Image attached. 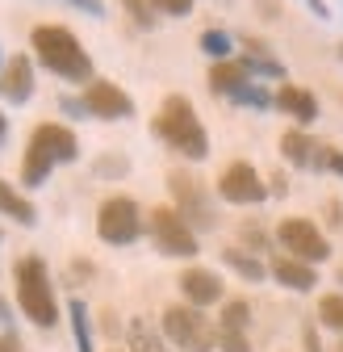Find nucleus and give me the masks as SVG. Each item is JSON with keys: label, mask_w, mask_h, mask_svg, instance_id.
Returning a JSON list of instances; mask_svg holds the SVG:
<instances>
[{"label": "nucleus", "mask_w": 343, "mask_h": 352, "mask_svg": "<svg viewBox=\"0 0 343 352\" xmlns=\"http://www.w3.org/2000/svg\"><path fill=\"white\" fill-rule=\"evenodd\" d=\"M201 51H205L213 63L230 59V34H226V30H205V34H201Z\"/></svg>", "instance_id": "nucleus-26"}, {"label": "nucleus", "mask_w": 343, "mask_h": 352, "mask_svg": "<svg viewBox=\"0 0 343 352\" xmlns=\"http://www.w3.org/2000/svg\"><path fill=\"white\" fill-rule=\"evenodd\" d=\"M218 348L222 352H251L247 331H218Z\"/></svg>", "instance_id": "nucleus-30"}, {"label": "nucleus", "mask_w": 343, "mask_h": 352, "mask_svg": "<svg viewBox=\"0 0 343 352\" xmlns=\"http://www.w3.org/2000/svg\"><path fill=\"white\" fill-rule=\"evenodd\" d=\"M5 130H9V126H5V118H0V143H5Z\"/></svg>", "instance_id": "nucleus-39"}, {"label": "nucleus", "mask_w": 343, "mask_h": 352, "mask_svg": "<svg viewBox=\"0 0 343 352\" xmlns=\"http://www.w3.org/2000/svg\"><path fill=\"white\" fill-rule=\"evenodd\" d=\"M314 172H335V176H343V151H339V147H318Z\"/></svg>", "instance_id": "nucleus-28"}, {"label": "nucleus", "mask_w": 343, "mask_h": 352, "mask_svg": "<svg viewBox=\"0 0 343 352\" xmlns=\"http://www.w3.org/2000/svg\"><path fill=\"white\" fill-rule=\"evenodd\" d=\"M163 336L180 352H213L218 348V323L201 306H189V302H176L163 311Z\"/></svg>", "instance_id": "nucleus-4"}, {"label": "nucleus", "mask_w": 343, "mask_h": 352, "mask_svg": "<svg viewBox=\"0 0 343 352\" xmlns=\"http://www.w3.org/2000/svg\"><path fill=\"white\" fill-rule=\"evenodd\" d=\"M306 5H310V9H314L318 17H327V5H322V0H306Z\"/></svg>", "instance_id": "nucleus-38"}, {"label": "nucleus", "mask_w": 343, "mask_h": 352, "mask_svg": "<svg viewBox=\"0 0 343 352\" xmlns=\"http://www.w3.org/2000/svg\"><path fill=\"white\" fill-rule=\"evenodd\" d=\"M276 243L297 256V260H306V264H318L331 256V243L327 235L310 223V218H281V227H276Z\"/></svg>", "instance_id": "nucleus-8"}, {"label": "nucleus", "mask_w": 343, "mask_h": 352, "mask_svg": "<svg viewBox=\"0 0 343 352\" xmlns=\"http://www.w3.org/2000/svg\"><path fill=\"white\" fill-rule=\"evenodd\" d=\"M218 193H222V201H230V206H260L272 189L264 185V176L255 172L247 160H235V164L218 176Z\"/></svg>", "instance_id": "nucleus-9"}, {"label": "nucleus", "mask_w": 343, "mask_h": 352, "mask_svg": "<svg viewBox=\"0 0 343 352\" xmlns=\"http://www.w3.org/2000/svg\"><path fill=\"white\" fill-rule=\"evenodd\" d=\"M84 109L101 122H117V118L134 113V101L126 97L113 80H88V88H84Z\"/></svg>", "instance_id": "nucleus-10"}, {"label": "nucleus", "mask_w": 343, "mask_h": 352, "mask_svg": "<svg viewBox=\"0 0 343 352\" xmlns=\"http://www.w3.org/2000/svg\"><path fill=\"white\" fill-rule=\"evenodd\" d=\"M151 5L159 13H167V17H189L193 13V0H151Z\"/></svg>", "instance_id": "nucleus-31"}, {"label": "nucleus", "mask_w": 343, "mask_h": 352, "mask_svg": "<svg viewBox=\"0 0 343 352\" xmlns=\"http://www.w3.org/2000/svg\"><path fill=\"white\" fill-rule=\"evenodd\" d=\"M121 5H126V13H130L143 30H151V25H155V13H159V9L151 5V0H121Z\"/></svg>", "instance_id": "nucleus-27"}, {"label": "nucleus", "mask_w": 343, "mask_h": 352, "mask_svg": "<svg viewBox=\"0 0 343 352\" xmlns=\"http://www.w3.org/2000/svg\"><path fill=\"white\" fill-rule=\"evenodd\" d=\"M180 294L189 306H213V302H222V277L218 273H209V269H185L180 273Z\"/></svg>", "instance_id": "nucleus-14"}, {"label": "nucleus", "mask_w": 343, "mask_h": 352, "mask_svg": "<svg viewBox=\"0 0 343 352\" xmlns=\"http://www.w3.org/2000/svg\"><path fill=\"white\" fill-rule=\"evenodd\" d=\"M0 97L13 101V105H25L34 97V63L25 55H13L0 67Z\"/></svg>", "instance_id": "nucleus-13"}, {"label": "nucleus", "mask_w": 343, "mask_h": 352, "mask_svg": "<svg viewBox=\"0 0 343 352\" xmlns=\"http://www.w3.org/2000/svg\"><path fill=\"white\" fill-rule=\"evenodd\" d=\"M126 340H130V352H167V336H159L147 319H130Z\"/></svg>", "instance_id": "nucleus-19"}, {"label": "nucleus", "mask_w": 343, "mask_h": 352, "mask_svg": "<svg viewBox=\"0 0 343 352\" xmlns=\"http://www.w3.org/2000/svg\"><path fill=\"white\" fill-rule=\"evenodd\" d=\"M67 315H71V336H75V348H80V352H93V331H88V306H84L80 298H71Z\"/></svg>", "instance_id": "nucleus-23"}, {"label": "nucleus", "mask_w": 343, "mask_h": 352, "mask_svg": "<svg viewBox=\"0 0 343 352\" xmlns=\"http://www.w3.org/2000/svg\"><path fill=\"white\" fill-rule=\"evenodd\" d=\"M230 101H235V105H251V109H268V105H276V97L268 93L264 84H255V80H251V84H243Z\"/></svg>", "instance_id": "nucleus-24"}, {"label": "nucleus", "mask_w": 343, "mask_h": 352, "mask_svg": "<svg viewBox=\"0 0 343 352\" xmlns=\"http://www.w3.org/2000/svg\"><path fill=\"white\" fill-rule=\"evenodd\" d=\"M0 214H9V218H17L21 227H34L38 223V210L9 185V181H0Z\"/></svg>", "instance_id": "nucleus-20"}, {"label": "nucleus", "mask_w": 343, "mask_h": 352, "mask_svg": "<svg viewBox=\"0 0 343 352\" xmlns=\"http://www.w3.org/2000/svg\"><path fill=\"white\" fill-rule=\"evenodd\" d=\"M222 260L230 264V269H235L243 281H264V277H268V264H264L260 256L243 252V248H222Z\"/></svg>", "instance_id": "nucleus-18"}, {"label": "nucleus", "mask_w": 343, "mask_h": 352, "mask_svg": "<svg viewBox=\"0 0 343 352\" xmlns=\"http://www.w3.org/2000/svg\"><path fill=\"white\" fill-rule=\"evenodd\" d=\"M243 84H251V67H247V59H222V63H213V67H209V93L235 97Z\"/></svg>", "instance_id": "nucleus-16"}, {"label": "nucleus", "mask_w": 343, "mask_h": 352, "mask_svg": "<svg viewBox=\"0 0 343 352\" xmlns=\"http://www.w3.org/2000/svg\"><path fill=\"white\" fill-rule=\"evenodd\" d=\"M29 42H34L38 63L47 67V72H55L63 80H75V84L93 80V59H88V51L80 47V38L71 30H63V25H38L29 34Z\"/></svg>", "instance_id": "nucleus-1"}, {"label": "nucleus", "mask_w": 343, "mask_h": 352, "mask_svg": "<svg viewBox=\"0 0 343 352\" xmlns=\"http://www.w3.org/2000/svg\"><path fill=\"white\" fill-rule=\"evenodd\" d=\"M147 231H151L155 248L172 260H193L197 256V231L180 218L176 206H155L147 214Z\"/></svg>", "instance_id": "nucleus-5"}, {"label": "nucleus", "mask_w": 343, "mask_h": 352, "mask_svg": "<svg viewBox=\"0 0 343 352\" xmlns=\"http://www.w3.org/2000/svg\"><path fill=\"white\" fill-rule=\"evenodd\" d=\"M306 352H322V344H318V331H314V323L306 327Z\"/></svg>", "instance_id": "nucleus-37"}, {"label": "nucleus", "mask_w": 343, "mask_h": 352, "mask_svg": "<svg viewBox=\"0 0 343 352\" xmlns=\"http://www.w3.org/2000/svg\"><path fill=\"white\" fill-rule=\"evenodd\" d=\"M155 135H159L172 151H180L185 160H205V155H209V135H205V126H201L193 101L180 97V93H172V97L159 105Z\"/></svg>", "instance_id": "nucleus-2"}, {"label": "nucleus", "mask_w": 343, "mask_h": 352, "mask_svg": "<svg viewBox=\"0 0 343 352\" xmlns=\"http://www.w3.org/2000/svg\"><path fill=\"white\" fill-rule=\"evenodd\" d=\"M239 235H243V243H247V248H260V252H268V235H264L260 227L243 223V227H239Z\"/></svg>", "instance_id": "nucleus-32"}, {"label": "nucleus", "mask_w": 343, "mask_h": 352, "mask_svg": "<svg viewBox=\"0 0 343 352\" xmlns=\"http://www.w3.org/2000/svg\"><path fill=\"white\" fill-rule=\"evenodd\" d=\"M335 352H343V340H339V344H335Z\"/></svg>", "instance_id": "nucleus-40"}, {"label": "nucleus", "mask_w": 343, "mask_h": 352, "mask_svg": "<svg viewBox=\"0 0 343 352\" xmlns=\"http://www.w3.org/2000/svg\"><path fill=\"white\" fill-rule=\"evenodd\" d=\"M126 168H130L126 160H101V164H97V172H126Z\"/></svg>", "instance_id": "nucleus-35"}, {"label": "nucleus", "mask_w": 343, "mask_h": 352, "mask_svg": "<svg viewBox=\"0 0 343 352\" xmlns=\"http://www.w3.org/2000/svg\"><path fill=\"white\" fill-rule=\"evenodd\" d=\"M247 67H251V76H272V80L285 76V67L276 59H268V55H247Z\"/></svg>", "instance_id": "nucleus-29"}, {"label": "nucleus", "mask_w": 343, "mask_h": 352, "mask_svg": "<svg viewBox=\"0 0 343 352\" xmlns=\"http://www.w3.org/2000/svg\"><path fill=\"white\" fill-rule=\"evenodd\" d=\"M97 235L113 248H126L143 235V210L130 197H105L97 210Z\"/></svg>", "instance_id": "nucleus-7"}, {"label": "nucleus", "mask_w": 343, "mask_h": 352, "mask_svg": "<svg viewBox=\"0 0 343 352\" xmlns=\"http://www.w3.org/2000/svg\"><path fill=\"white\" fill-rule=\"evenodd\" d=\"M13 281H17V306H21V315L34 327H55L59 323V302H55V285H51L47 264H42L38 256L17 260Z\"/></svg>", "instance_id": "nucleus-3"}, {"label": "nucleus", "mask_w": 343, "mask_h": 352, "mask_svg": "<svg viewBox=\"0 0 343 352\" xmlns=\"http://www.w3.org/2000/svg\"><path fill=\"white\" fill-rule=\"evenodd\" d=\"M247 327H251V302H247V298H230V302H222L218 331H247Z\"/></svg>", "instance_id": "nucleus-22"}, {"label": "nucleus", "mask_w": 343, "mask_h": 352, "mask_svg": "<svg viewBox=\"0 0 343 352\" xmlns=\"http://www.w3.org/2000/svg\"><path fill=\"white\" fill-rule=\"evenodd\" d=\"M51 172H55V160L42 151L38 143H29V147H25V160H21V181H25V185H42Z\"/></svg>", "instance_id": "nucleus-21"}, {"label": "nucleus", "mask_w": 343, "mask_h": 352, "mask_svg": "<svg viewBox=\"0 0 343 352\" xmlns=\"http://www.w3.org/2000/svg\"><path fill=\"white\" fill-rule=\"evenodd\" d=\"M0 352H25V348H21V340H17V336H9V331H5V336H0Z\"/></svg>", "instance_id": "nucleus-34"}, {"label": "nucleus", "mask_w": 343, "mask_h": 352, "mask_svg": "<svg viewBox=\"0 0 343 352\" xmlns=\"http://www.w3.org/2000/svg\"><path fill=\"white\" fill-rule=\"evenodd\" d=\"M268 273H272V277H276L285 289H293V294H310V289L318 285V273H314V264L297 260V256H289V252H276V256H272Z\"/></svg>", "instance_id": "nucleus-12"}, {"label": "nucleus", "mask_w": 343, "mask_h": 352, "mask_svg": "<svg viewBox=\"0 0 343 352\" xmlns=\"http://www.w3.org/2000/svg\"><path fill=\"white\" fill-rule=\"evenodd\" d=\"M167 189H172V201H176L180 218L193 227V231H213L218 227V214H213V201L205 193V185L197 181L193 172L176 168V172H167Z\"/></svg>", "instance_id": "nucleus-6"}, {"label": "nucleus", "mask_w": 343, "mask_h": 352, "mask_svg": "<svg viewBox=\"0 0 343 352\" xmlns=\"http://www.w3.org/2000/svg\"><path fill=\"white\" fill-rule=\"evenodd\" d=\"M318 147H322V143H314L306 130H285V135H281V155H285L293 168H314Z\"/></svg>", "instance_id": "nucleus-17"}, {"label": "nucleus", "mask_w": 343, "mask_h": 352, "mask_svg": "<svg viewBox=\"0 0 343 352\" xmlns=\"http://www.w3.org/2000/svg\"><path fill=\"white\" fill-rule=\"evenodd\" d=\"M276 109H285L289 118H297V126H310L318 118V101H314L310 88H302V84H281L276 88Z\"/></svg>", "instance_id": "nucleus-15"}, {"label": "nucleus", "mask_w": 343, "mask_h": 352, "mask_svg": "<svg viewBox=\"0 0 343 352\" xmlns=\"http://www.w3.org/2000/svg\"><path fill=\"white\" fill-rule=\"evenodd\" d=\"M67 5H75V9H84V13H93V17H105V5H101V0H67Z\"/></svg>", "instance_id": "nucleus-33"}, {"label": "nucleus", "mask_w": 343, "mask_h": 352, "mask_svg": "<svg viewBox=\"0 0 343 352\" xmlns=\"http://www.w3.org/2000/svg\"><path fill=\"white\" fill-rule=\"evenodd\" d=\"M29 143H38L55 164H71V160H80V139L71 135L67 126H59V122H42V126H34Z\"/></svg>", "instance_id": "nucleus-11"}, {"label": "nucleus", "mask_w": 343, "mask_h": 352, "mask_svg": "<svg viewBox=\"0 0 343 352\" xmlns=\"http://www.w3.org/2000/svg\"><path fill=\"white\" fill-rule=\"evenodd\" d=\"M339 277H343V273H339Z\"/></svg>", "instance_id": "nucleus-41"}, {"label": "nucleus", "mask_w": 343, "mask_h": 352, "mask_svg": "<svg viewBox=\"0 0 343 352\" xmlns=\"http://www.w3.org/2000/svg\"><path fill=\"white\" fill-rule=\"evenodd\" d=\"M327 223H331V227H343V210H339L335 201H327Z\"/></svg>", "instance_id": "nucleus-36"}, {"label": "nucleus", "mask_w": 343, "mask_h": 352, "mask_svg": "<svg viewBox=\"0 0 343 352\" xmlns=\"http://www.w3.org/2000/svg\"><path fill=\"white\" fill-rule=\"evenodd\" d=\"M318 323L343 336V294H327V298L318 302Z\"/></svg>", "instance_id": "nucleus-25"}]
</instances>
